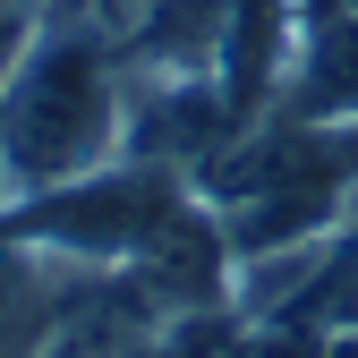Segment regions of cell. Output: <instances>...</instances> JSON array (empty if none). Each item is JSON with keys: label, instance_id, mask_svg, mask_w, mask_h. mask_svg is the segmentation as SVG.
<instances>
[{"label": "cell", "instance_id": "8992f818", "mask_svg": "<svg viewBox=\"0 0 358 358\" xmlns=\"http://www.w3.org/2000/svg\"><path fill=\"white\" fill-rule=\"evenodd\" d=\"M307 9H358V0H307Z\"/></svg>", "mask_w": 358, "mask_h": 358}, {"label": "cell", "instance_id": "277c9868", "mask_svg": "<svg viewBox=\"0 0 358 358\" xmlns=\"http://www.w3.org/2000/svg\"><path fill=\"white\" fill-rule=\"evenodd\" d=\"M299 324H307V333H358V222L333 239L316 290L299 299Z\"/></svg>", "mask_w": 358, "mask_h": 358}, {"label": "cell", "instance_id": "6da1fadb", "mask_svg": "<svg viewBox=\"0 0 358 358\" xmlns=\"http://www.w3.org/2000/svg\"><path fill=\"white\" fill-rule=\"evenodd\" d=\"M128 34L94 17H43L0 77V196L26 205L43 188L103 171L128 154ZM0 205V213H9Z\"/></svg>", "mask_w": 358, "mask_h": 358}, {"label": "cell", "instance_id": "5b68a950", "mask_svg": "<svg viewBox=\"0 0 358 358\" xmlns=\"http://www.w3.org/2000/svg\"><path fill=\"white\" fill-rule=\"evenodd\" d=\"M316 358H358V333H324V341H316Z\"/></svg>", "mask_w": 358, "mask_h": 358}, {"label": "cell", "instance_id": "7a4b0ae2", "mask_svg": "<svg viewBox=\"0 0 358 358\" xmlns=\"http://www.w3.org/2000/svg\"><path fill=\"white\" fill-rule=\"evenodd\" d=\"M179 205H188L179 171L120 154V162H103V171L69 179V188H43V196L9 205V213H0V231L43 239V248H60L69 264H94V273H128V264H137V248L162 231Z\"/></svg>", "mask_w": 358, "mask_h": 358}, {"label": "cell", "instance_id": "3957f363", "mask_svg": "<svg viewBox=\"0 0 358 358\" xmlns=\"http://www.w3.org/2000/svg\"><path fill=\"white\" fill-rule=\"evenodd\" d=\"M273 111H290V120H358V9H307Z\"/></svg>", "mask_w": 358, "mask_h": 358}, {"label": "cell", "instance_id": "52a82bcc", "mask_svg": "<svg viewBox=\"0 0 358 358\" xmlns=\"http://www.w3.org/2000/svg\"><path fill=\"white\" fill-rule=\"evenodd\" d=\"M120 9H128V17H137V9H145V0H120Z\"/></svg>", "mask_w": 358, "mask_h": 358}]
</instances>
